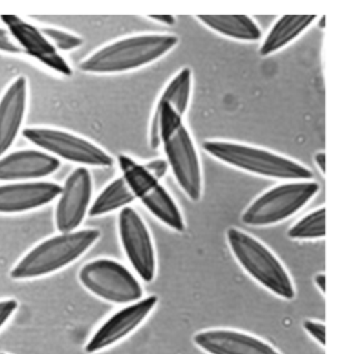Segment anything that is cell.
<instances>
[{"mask_svg": "<svg viewBox=\"0 0 340 354\" xmlns=\"http://www.w3.org/2000/svg\"><path fill=\"white\" fill-rule=\"evenodd\" d=\"M149 145L163 147L168 167L180 189L193 202L202 194V171L196 147L180 117L168 103L158 101L149 132Z\"/></svg>", "mask_w": 340, "mask_h": 354, "instance_id": "1", "label": "cell"}, {"mask_svg": "<svg viewBox=\"0 0 340 354\" xmlns=\"http://www.w3.org/2000/svg\"><path fill=\"white\" fill-rule=\"evenodd\" d=\"M178 44L174 35H138L102 47L79 64L85 73L115 74L133 71L163 57Z\"/></svg>", "mask_w": 340, "mask_h": 354, "instance_id": "2", "label": "cell"}, {"mask_svg": "<svg viewBox=\"0 0 340 354\" xmlns=\"http://www.w3.org/2000/svg\"><path fill=\"white\" fill-rule=\"evenodd\" d=\"M203 150L234 169L271 179L310 181L313 173L305 165L277 153L226 140H207Z\"/></svg>", "mask_w": 340, "mask_h": 354, "instance_id": "3", "label": "cell"}, {"mask_svg": "<svg viewBox=\"0 0 340 354\" xmlns=\"http://www.w3.org/2000/svg\"><path fill=\"white\" fill-rule=\"evenodd\" d=\"M97 229L60 233L41 242L27 252L12 269V279H30L51 274L80 258L99 239Z\"/></svg>", "mask_w": 340, "mask_h": 354, "instance_id": "4", "label": "cell"}, {"mask_svg": "<svg viewBox=\"0 0 340 354\" xmlns=\"http://www.w3.org/2000/svg\"><path fill=\"white\" fill-rule=\"evenodd\" d=\"M226 237L232 254L249 275L279 297L294 299L292 279L269 248L236 227H229Z\"/></svg>", "mask_w": 340, "mask_h": 354, "instance_id": "5", "label": "cell"}, {"mask_svg": "<svg viewBox=\"0 0 340 354\" xmlns=\"http://www.w3.org/2000/svg\"><path fill=\"white\" fill-rule=\"evenodd\" d=\"M319 185L314 181H290L280 184L255 198L242 215L251 227H267L286 221L317 196Z\"/></svg>", "mask_w": 340, "mask_h": 354, "instance_id": "6", "label": "cell"}, {"mask_svg": "<svg viewBox=\"0 0 340 354\" xmlns=\"http://www.w3.org/2000/svg\"><path fill=\"white\" fill-rule=\"evenodd\" d=\"M118 165L124 181L143 206L164 225L176 232L185 231L182 213L169 192L143 165L128 155L117 157Z\"/></svg>", "mask_w": 340, "mask_h": 354, "instance_id": "7", "label": "cell"}, {"mask_svg": "<svg viewBox=\"0 0 340 354\" xmlns=\"http://www.w3.org/2000/svg\"><path fill=\"white\" fill-rule=\"evenodd\" d=\"M79 279L85 289L112 304H134L142 297V288L134 275L109 259L87 263L81 269Z\"/></svg>", "mask_w": 340, "mask_h": 354, "instance_id": "8", "label": "cell"}, {"mask_svg": "<svg viewBox=\"0 0 340 354\" xmlns=\"http://www.w3.org/2000/svg\"><path fill=\"white\" fill-rule=\"evenodd\" d=\"M23 136L39 148L70 162L87 167H110L114 160L107 152L86 138L51 128H25Z\"/></svg>", "mask_w": 340, "mask_h": 354, "instance_id": "9", "label": "cell"}, {"mask_svg": "<svg viewBox=\"0 0 340 354\" xmlns=\"http://www.w3.org/2000/svg\"><path fill=\"white\" fill-rule=\"evenodd\" d=\"M118 232L126 258L137 274L147 283L153 281L155 273L153 240L144 221L131 207L120 210Z\"/></svg>", "mask_w": 340, "mask_h": 354, "instance_id": "10", "label": "cell"}, {"mask_svg": "<svg viewBox=\"0 0 340 354\" xmlns=\"http://www.w3.org/2000/svg\"><path fill=\"white\" fill-rule=\"evenodd\" d=\"M93 196V179L86 167H78L62 186L55 210V223L59 233L77 231L88 212Z\"/></svg>", "mask_w": 340, "mask_h": 354, "instance_id": "11", "label": "cell"}, {"mask_svg": "<svg viewBox=\"0 0 340 354\" xmlns=\"http://www.w3.org/2000/svg\"><path fill=\"white\" fill-rule=\"evenodd\" d=\"M157 302V296H149L112 315L89 339L85 351L91 354L101 351L130 335L151 314Z\"/></svg>", "mask_w": 340, "mask_h": 354, "instance_id": "12", "label": "cell"}, {"mask_svg": "<svg viewBox=\"0 0 340 354\" xmlns=\"http://www.w3.org/2000/svg\"><path fill=\"white\" fill-rule=\"evenodd\" d=\"M1 21L8 26L12 38L19 43L20 48L29 57L37 59L49 69L60 75L70 76L73 74L66 59L58 53L57 49L32 24L24 21L16 15H1Z\"/></svg>", "mask_w": 340, "mask_h": 354, "instance_id": "13", "label": "cell"}, {"mask_svg": "<svg viewBox=\"0 0 340 354\" xmlns=\"http://www.w3.org/2000/svg\"><path fill=\"white\" fill-rule=\"evenodd\" d=\"M62 186L52 182L0 185V213L14 214L41 208L59 196Z\"/></svg>", "mask_w": 340, "mask_h": 354, "instance_id": "14", "label": "cell"}, {"mask_svg": "<svg viewBox=\"0 0 340 354\" xmlns=\"http://www.w3.org/2000/svg\"><path fill=\"white\" fill-rule=\"evenodd\" d=\"M60 165L59 159L41 151H17L0 158V181L41 179L55 173Z\"/></svg>", "mask_w": 340, "mask_h": 354, "instance_id": "15", "label": "cell"}, {"mask_svg": "<svg viewBox=\"0 0 340 354\" xmlns=\"http://www.w3.org/2000/svg\"><path fill=\"white\" fill-rule=\"evenodd\" d=\"M194 343L209 354H280L253 335L227 329L201 331L195 335Z\"/></svg>", "mask_w": 340, "mask_h": 354, "instance_id": "16", "label": "cell"}, {"mask_svg": "<svg viewBox=\"0 0 340 354\" xmlns=\"http://www.w3.org/2000/svg\"><path fill=\"white\" fill-rule=\"evenodd\" d=\"M27 80L19 76L0 99V158L12 146L24 120Z\"/></svg>", "mask_w": 340, "mask_h": 354, "instance_id": "17", "label": "cell"}, {"mask_svg": "<svg viewBox=\"0 0 340 354\" xmlns=\"http://www.w3.org/2000/svg\"><path fill=\"white\" fill-rule=\"evenodd\" d=\"M317 19L315 15H285L272 26L263 40L259 55L269 57L294 42Z\"/></svg>", "mask_w": 340, "mask_h": 354, "instance_id": "18", "label": "cell"}, {"mask_svg": "<svg viewBox=\"0 0 340 354\" xmlns=\"http://www.w3.org/2000/svg\"><path fill=\"white\" fill-rule=\"evenodd\" d=\"M197 19L207 28L226 38L243 42H255L263 36L256 22L246 15H198Z\"/></svg>", "mask_w": 340, "mask_h": 354, "instance_id": "19", "label": "cell"}, {"mask_svg": "<svg viewBox=\"0 0 340 354\" xmlns=\"http://www.w3.org/2000/svg\"><path fill=\"white\" fill-rule=\"evenodd\" d=\"M136 200L124 178L120 177L108 184L95 198L88 210L91 217L102 216L118 209L129 207Z\"/></svg>", "mask_w": 340, "mask_h": 354, "instance_id": "20", "label": "cell"}, {"mask_svg": "<svg viewBox=\"0 0 340 354\" xmlns=\"http://www.w3.org/2000/svg\"><path fill=\"white\" fill-rule=\"evenodd\" d=\"M192 92V72L189 68L180 70L166 86L159 100L168 103L180 117H184Z\"/></svg>", "mask_w": 340, "mask_h": 354, "instance_id": "21", "label": "cell"}, {"mask_svg": "<svg viewBox=\"0 0 340 354\" xmlns=\"http://www.w3.org/2000/svg\"><path fill=\"white\" fill-rule=\"evenodd\" d=\"M292 239H319L325 235V209L319 208L305 215L287 232Z\"/></svg>", "mask_w": 340, "mask_h": 354, "instance_id": "22", "label": "cell"}, {"mask_svg": "<svg viewBox=\"0 0 340 354\" xmlns=\"http://www.w3.org/2000/svg\"><path fill=\"white\" fill-rule=\"evenodd\" d=\"M41 34L51 42L56 49L60 51H70L82 46L83 40L75 35L56 28H41Z\"/></svg>", "mask_w": 340, "mask_h": 354, "instance_id": "23", "label": "cell"}, {"mask_svg": "<svg viewBox=\"0 0 340 354\" xmlns=\"http://www.w3.org/2000/svg\"><path fill=\"white\" fill-rule=\"evenodd\" d=\"M305 330L308 331L309 335L317 339L321 345H325V326L321 323L314 322V321H305Z\"/></svg>", "mask_w": 340, "mask_h": 354, "instance_id": "24", "label": "cell"}, {"mask_svg": "<svg viewBox=\"0 0 340 354\" xmlns=\"http://www.w3.org/2000/svg\"><path fill=\"white\" fill-rule=\"evenodd\" d=\"M18 308V301L15 299L0 300V329L6 324L10 317Z\"/></svg>", "mask_w": 340, "mask_h": 354, "instance_id": "25", "label": "cell"}, {"mask_svg": "<svg viewBox=\"0 0 340 354\" xmlns=\"http://www.w3.org/2000/svg\"><path fill=\"white\" fill-rule=\"evenodd\" d=\"M143 167L159 181L166 175L168 167H169L167 161L164 160V159H155V160L149 161V162L143 165Z\"/></svg>", "mask_w": 340, "mask_h": 354, "instance_id": "26", "label": "cell"}, {"mask_svg": "<svg viewBox=\"0 0 340 354\" xmlns=\"http://www.w3.org/2000/svg\"><path fill=\"white\" fill-rule=\"evenodd\" d=\"M0 51L10 53V55H18V53H22L20 46L15 44L8 36V32L2 28H0Z\"/></svg>", "mask_w": 340, "mask_h": 354, "instance_id": "27", "label": "cell"}, {"mask_svg": "<svg viewBox=\"0 0 340 354\" xmlns=\"http://www.w3.org/2000/svg\"><path fill=\"white\" fill-rule=\"evenodd\" d=\"M147 17L149 19L160 22V24H166V26H171L176 24V18L171 15H149Z\"/></svg>", "mask_w": 340, "mask_h": 354, "instance_id": "28", "label": "cell"}, {"mask_svg": "<svg viewBox=\"0 0 340 354\" xmlns=\"http://www.w3.org/2000/svg\"><path fill=\"white\" fill-rule=\"evenodd\" d=\"M314 161L317 163V167L321 173H325V152H319L315 154Z\"/></svg>", "mask_w": 340, "mask_h": 354, "instance_id": "29", "label": "cell"}, {"mask_svg": "<svg viewBox=\"0 0 340 354\" xmlns=\"http://www.w3.org/2000/svg\"><path fill=\"white\" fill-rule=\"evenodd\" d=\"M315 283H317L319 289L321 290L323 293L325 292V275L321 273V274H317L314 279Z\"/></svg>", "mask_w": 340, "mask_h": 354, "instance_id": "30", "label": "cell"}, {"mask_svg": "<svg viewBox=\"0 0 340 354\" xmlns=\"http://www.w3.org/2000/svg\"><path fill=\"white\" fill-rule=\"evenodd\" d=\"M0 354H6V353H0Z\"/></svg>", "mask_w": 340, "mask_h": 354, "instance_id": "31", "label": "cell"}]
</instances>
